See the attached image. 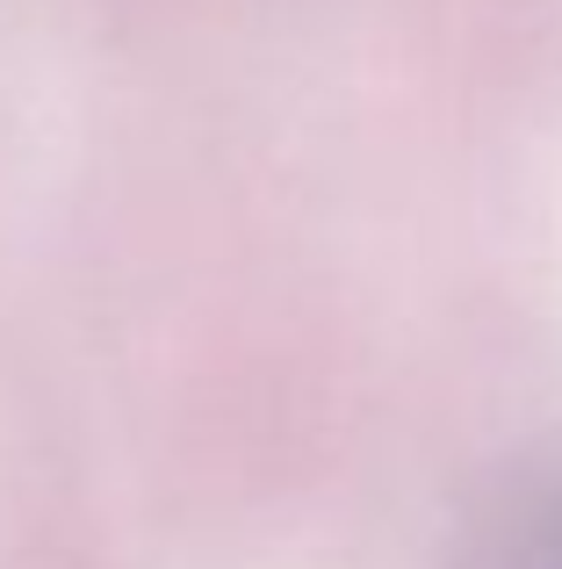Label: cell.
I'll list each match as a JSON object with an SVG mask.
<instances>
[{"instance_id":"6da1fadb","label":"cell","mask_w":562,"mask_h":569,"mask_svg":"<svg viewBox=\"0 0 562 569\" xmlns=\"http://www.w3.org/2000/svg\"><path fill=\"white\" fill-rule=\"evenodd\" d=\"M462 569H562V476L512 490L476 527Z\"/></svg>"}]
</instances>
